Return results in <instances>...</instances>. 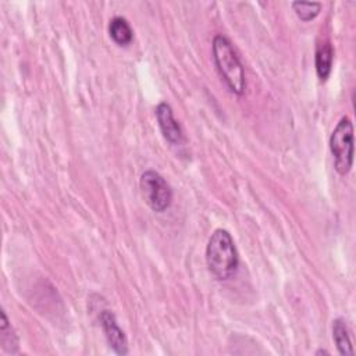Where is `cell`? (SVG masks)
<instances>
[{"mask_svg":"<svg viewBox=\"0 0 356 356\" xmlns=\"http://www.w3.org/2000/svg\"><path fill=\"white\" fill-rule=\"evenodd\" d=\"M206 264L210 274L218 281H225L235 275L239 266V257L235 242L227 229L217 228L209 238L206 246Z\"/></svg>","mask_w":356,"mask_h":356,"instance_id":"obj_1","label":"cell"},{"mask_svg":"<svg viewBox=\"0 0 356 356\" xmlns=\"http://www.w3.org/2000/svg\"><path fill=\"white\" fill-rule=\"evenodd\" d=\"M211 50L213 60L220 76L232 93L241 96L246 86L245 71L231 42L222 35H216L213 39Z\"/></svg>","mask_w":356,"mask_h":356,"instance_id":"obj_2","label":"cell"},{"mask_svg":"<svg viewBox=\"0 0 356 356\" xmlns=\"http://www.w3.org/2000/svg\"><path fill=\"white\" fill-rule=\"evenodd\" d=\"M328 143L335 171L346 175L353 165V124L349 117H342L337 122Z\"/></svg>","mask_w":356,"mask_h":356,"instance_id":"obj_3","label":"cell"},{"mask_svg":"<svg viewBox=\"0 0 356 356\" xmlns=\"http://www.w3.org/2000/svg\"><path fill=\"white\" fill-rule=\"evenodd\" d=\"M139 188L145 202L153 211L161 213L170 207L172 191L168 182L157 171H145L139 178Z\"/></svg>","mask_w":356,"mask_h":356,"instance_id":"obj_4","label":"cell"},{"mask_svg":"<svg viewBox=\"0 0 356 356\" xmlns=\"http://www.w3.org/2000/svg\"><path fill=\"white\" fill-rule=\"evenodd\" d=\"M100 324L104 332V337L110 345V348L114 350V353L124 356L128 353V339L124 334V331L117 324L115 316L110 310H103L100 313Z\"/></svg>","mask_w":356,"mask_h":356,"instance_id":"obj_5","label":"cell"},{"mask_svg":"<svg viewBox=\"0 0 356 356\" xmlns=\"http://www.w3.org/2000/svg\"><path fill=\"white\" fill-rule=\"evenodd\" d=\"M156 118H157V124H159V128H160L164 139L167 142H170L171 145H179L184 139L182 131H181V127H179L178 121L175 120L172 108L168 103L161 102L157 104Z\"/></svg>","mask_w":356,"mask_h":356,"instance_id":"obj_6","label":"cell"},{"mask_svg":"<svg viewBox=\"0 0 356 356\" xmlns=\"http://www.w3.org/2000/svg\"><path fill=\"white\" fill-rule=\"evenodd\" d=\"M334 61V49L330 42H323L317 44L316 56H314V65L316 74L321 82H325L331 74Z\"/></svg>","mask_w":356,"mask_h":356,"instance_id":"obj_7","label":"cell"},{"mask_svg":"<svg viewBox=\"0 0 356 356\" xmlns=\"http://www.w3.org/2000/svg\"><path fill=\"white\" fill-rule=\"evenodd\" d=\"M332 339L335 342V346H337L339 355H342V356L353 355L350 334H349V328H348L345 318L338 317L332 321Z\"/></svg>","mask_w":356,"mask_h":356,"instance_id":"obj_8","label":"cell"},{"mask_svg":"<svg viewBox=\"0 0 356 356\" xmlns=\"http://www.w3.org/2000/svg\"><path fill=\"white\" fill-rule=\"evenodd\" d=\"M108 33H110V38L118 46H128L134 39V31L129 22L122 17H114L113 19H110Z\"/></svg>","mask_w":356,"mask_h":356,"instance_id":"obj_9","label":"cell"},{"mask_svg":"<svg viewBox=\"0 0 356 356\" xmlns=\"http://www.w3.org/2000/svg\"><path fill=\"white\" fill-rule=\"evenodd\" d=\"M0 332H1V343H3V349L11 353H15L18 350V338L6 316V312L1 310V327H0Z\"/></svg>","mask_w":356,"mask_h":356,"instance_id":"obj_10","label":"cell"},{"mask_svg":"<svg viewBox=\"0 0 356 356\" xmlns=\"http://www.w3.org/2000/svg\"><path fill=\"white\" fill-rule=\"evenodd\" d=\"M292 8L295 11V14L305 22L314 19L320 11H321V3L318 1H292Z\"/></svg>","mask_w":356,"mask_h":356,"instance_id":"obj_11","label":"cell"},{"mask_svg":"<svg viewBox=\"0 0 356 356\" xmlns=\"http://www.w3.org/2000/svg\"><path fill=\"white\" fill-rule=\"evenodd\" d=\"M316 355L318 356V355H330V352L328 350H324V349H318V350H316Z\"/></svg>","mask_w":356,"mask_h":356,"instance_id":"obj_12","label":"cell"}]
</instances>
